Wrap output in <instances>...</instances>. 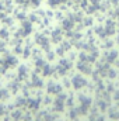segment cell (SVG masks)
Instances as JSON below:
<instances>
[{"label":"cell","mask_w":119,"mask_h":121,"mask_svg":"<svg viewBox=\"0 0 119 121\" xmlns=\"http://www.w3.org/2000/svg\"><path fill=\"white\" fill-rule=\"evenodd\" d=\"M71 85H73L74 89H81V87H84L87 85V80H86V78L83 75H76L71 79Z\"/></svg>","instance_id":"cell-1"},{"label":"cell","mask_w":119,"mask_h":121,"mask_svg":"<svg viewBox=\"0 0 119 121\" xmlns=\"http://www.w3.org/2000/svg\"><path fill=\"white\" fill-rule=\"evenodd\" d=\"M74 24H76V23H74V20H73L70 16H64V17L62 18V26H60V27L66 31H70V30L74 28Z\"/></svg>","instance_id":"cell-2"},{"label":"cell","mask_w":119,"mask_h":121,"mask_svg":"<svg viewBox=\"0 0 119 121\" xmlns=\"http://www.w3.org/2000/svg\"><path fill=\"white\" fill-rule=\"evenodd\" d=\"M60 91H62V86L60 85L53 83V82H51L48 85V93H51V94H59Z\"/></svg>","instance_id":"cell-3"},{"label":"cell","mask_w":119,"mask_h":121,"mask_svg":"<svg viewBox=\"0 0 119 121\" xmlns=\"http://www.w3.org/2000/svg\"><path fill=\"white\" fill-rule=\"evenodd\" d=\"M105 32H107V35H112L114 32H115V24H114V21H111V20H107V23H105Z\"/></svg>","instance_id":"cell-4"},{"label":"cell","mask_w":119,"mask_h":121,"mask_svg":"<svg viewBox=\"0 0 119 121\" xmlns=\"http://www.w3.org/2000/svg\"><path fill=\"white\" fill-rule=\"evenodd\" d=\"M77 68H79L80 72H83V73H90V72H91V66H90L86 60H81V62L77 65Z\"/></svg>","instance_id":"cell-5"},{"label":"cell","mask_w":119,"mask_h":121,"mask_svg":"<svg viewBox=\"0 0 119 121\" xmlns=\"http://www.w3.org/2000/svg\"><path fill=\"white\" fill-rule=\"evenodd\" d=\"M81 24L84 26V27H91L92 24H94V18L91 17V16H86V17H83V20H81Z\"/></svg>","instance_id":"cell-6"},{"label":"cell","mask_w":119,"mask_h":121,"mask_svg":"<svg viewBox=\"0 0 119 121\" xmlns=\"http://www.w3.org/2000/svg\"><path fill=\"white\" fill-rule=\"evenodd\" d=\"M62 30H55L52 32V41L53 42H60L62 41Z\"/></svg>","instance_id":"cell-7"},{"label":"cell","mask_w":119,"mask_h":121,"mask_svg":"<svg viewBox=\"0 0 119 121\" xmlns=\"http://www.w3.org/2000/svg\"><path fill=\"white\" fill-rule=\"evenodd\" d=\"M46 4H48L51 9H56V7H59L60 4H62V0H48Z\"/></svg>","instance_id":"cell-8"},{"label":"cell","mask_w":119,"mask_h":121,"mask_svg":"<svg viewBox=\"0 0 119 121\" xmlns=\"http://www.w3.org/2000/svg\"><path fill=\"white\" fill-rule=\"evenodd\" d=\"M95 32H97L99 37H105V35H107L105 28H104V27H101V26H97V27H95Z\"/></svg>","instance_id":"cell-9"},{"label":"cell","mask_w":119,"mask_h":121,"mask_svg":"<svg viewBox=\"0 0 119 121\" xmlns=\"http://www.w3.org/2000/svg\"><path fill=\"white\" fill-rule=\"evenodd\" d=\"M0 37L6 39V38L8 37V30H7V28H1V30H0Z\"/></svg>","instance_id":"cell-10"},{"label":"cell","mask_w":119,"mask_h":121,"mask_svg":"<svg viewBox=\"0 0 119 121\" xmlns=\"http://www.w3.org/2000/svg\"><path fill=\"white\" fill-rule=\"evenodd\" d=\"M28 106H30L31 108H38V101L36 100H30V104Z\"/></svg>","instance_id":"cell-11"},{"label":"cell","mask_w":119,"mask_h":121,"mask_svg":"<svg viewBox=\"0 0 119 121\" xmlns=\"http://www.w3.org/2000/svg\"><path fill=\"white\" fill-rule=\"evenodd\" d=\"M111 3H112V4H118L119 0H111Z\"/></svg>","instance_id":"cell-12"},{"label":"cell","mask_w":119,"mask_h":121,"mask_svg":"<svg viewBox=\"0 0 119 121\" xmlns=\"http://www.w3.org/2000/svg\"><path fill=\"white\" fill-rule=\"evenodd\" d=\"M115 13H116L115 16H118V17H119V9H116V11H115Z\"/></svg>","instance_id":"cell-13"}]
</instances>
